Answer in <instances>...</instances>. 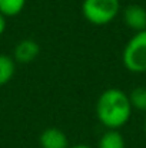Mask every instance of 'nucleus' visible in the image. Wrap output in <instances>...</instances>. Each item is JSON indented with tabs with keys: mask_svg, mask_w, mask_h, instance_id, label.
Masks as SVG:
<instances>
[{
	"mask_svg": "<svg viewBox=\"0 0 146 148\" xmlns=\"http://www.w3.org/2000/svg\"><path fill=\"white\" fill-rule=\"evenodd\" d=\"M83 17L93 26H105L120 13V0H83Z\"/></svg>",
	"mask_w": 146,
	"mask_h": 148,
	"instance_id": "obj_2",
	"label": "nucleus"
},
{
	"mask_svg": "<svg viewBox=\"0 0 146 148\" xmlns=\"http://www.w3.org/2000/svg\"><path fill=\"white\" fill-rule=\"evenodd\" d=\"M129 95L119 88L105 89L96 101L97 121L106 130H119L125 127L132 116Z\"/></svg>",
	"mask_w": 146,
	"mask_h": 148,
	"instance_id": "obj_1",
	"label": "nucleus"
},
{
	"mask_svg": "<svg viewBox=\"0 0 146 148\" xmlns=\"http://www.w3.org/2000/svg\"><path fill=\"white\" fill-rule=\"evenodd\" d=\"M143 131H145V135H146V116H145V121H143Z\"/></svg>",
	"mask_w": 146,
	"mask_h": 148,
	"instance_id": "obj_13",
	"label": "nucleus"
},
{
	"mask_svg": "<svg viewBox=\"0 0 146 148\" xmlns=\"http://www.w3.org/2000/svg\"><path fill=\"white\" fill-rule=\"evenodd\" d=\"M16 73V62L13 56L0 53V86L7 85Z\"/></svg>",
	"mask_w": 146,
	"mask_h": 148,
	"instance_id": "obj_8",
	"label": "nucleus"
},
{
	"mask_svg": "<svg viewBox=\"0 0 146 148\" xmlns=\"http://www.w3.org/2000/svg\"><path fill=\"white\" fill-rule=\"evenodd\" d=\"M70 148H93V147H90L88 144H76V145H72Z\"/></svg>",
	"mask_w": 146,
	"mask_h": 148,
	"instance_id": "obj_12",
	"label": "nucleus"
},
{
	"mask_svg": "<svg viewBox=\"0 0 146 148\" xmlns=\"http://www.w3.org/2000/svg\"><path fill=\"white\" fill-rule=\"evenodd\" d=\"M122 63L130 73H146V30L136 32L125 45Z\"/></svg>",
	"mask_w": 146,
	"mask_h": 148,
	"instance_id": "obj_3",
	"label": "nucleus"
},
{
	"mask_svg": "<svg viewBox=\"0 0 146 148\" xmlns=\"http://www.w3.org/2000/svg\"><path fill=\"white\" fill-rule=\"evenodd\" d=\"M97 148H126V143L119 130H106L99 138Z\"/></svg>",
	"mask_w": 146,
	"mask_h": 148,
	"instance_id": "obj_7",
	"label": "nucleus"
},
{
	"mask_svg": "<svg viewBox=\"0 0 146 148\" xmlns=\"http://www.w3.org/2000/svg\"><path fill=\"white\" fill-rule=\"evenodd\" d=\"M40 53V46L33 39H23L20 40L13 50V59L16 63H32L37 59Z\"/></svg>",
	"mask_w": 146,
	"mask_h": 148,
	"instance_id": "obj_5",
	"label": "nucleus"
},
{
	"mask_svg": "<svg viewBox=\"0 0 146 148\" xmlns=\"http://www.w3.org/2000/svg\"><path fill=\"white\" fill-rule=\"evenodd\" d=\"M122 19L123 23L136 32L146 30V9L141 4H129L122 10Z\"/></svg>",
	"mask_w": 146,
	"mask_h": 148,
	"instance_id": "obj_4",
	"label": "nucleus"
},
{
	"mask_svg": "<svg viewBox=\"0 0 146 148\" xmlns=\"http://www.w3.org/2000/svg\"><path fill=\"white\" fill-rule=\"evenodd\" d=\"M39 144L40 148H70L67 135L56 127H50L42 131Z\"/></svg>",
	"mask_w": 146,
	"mask_h": 148,
	"instance_id": "obj_6",
	"label": "nucleus"
},
{
	"mask_svg": "<svg viewBox=\"0 0 146 148\" xmlns=\"http://www.w3.org/2000/svg\"><path fill=\"white\" fill-rule=\"evenodd\" d=\"M128 95H129V101H130L132 109H138V111L146 112V88L145 86L133 88Z\"/></svg>",
	"mask_w": 146,
	"mask_h": 148,
	"instance_id": "obj_10",
	"label": "nucleus"
},
{
	"mask_svg": "<svg viewBox=\"0 0 146 148\" xmlns=\"http://www.w3.org/2000/svg\"><path fill=\"white\" fill-rule=\"evenodd\" d=\"M6 19L7 17H4L1 13H0V36L4 33V30H6Z\"/></svg>",
	"mask_w": 146,
	"mask_h": 148,
	"instance_id": "obj_11",
	"label": "nucleus"
},
{
	"mask_svg": "<svg viewBox=\"0 0 146 148\" xmlns=\"http://www.w3.org/2000/svg\"><path fill=\"white\" fill-rule=\"evenodd\" d=\"M26 6V0H0V13L4 17L19 16Z\"/></svg>",
	"mask_w": 146,
	"mask_h": 148,
	"instance_id": "obj_9",
	"label": "nucleus"
}]
</instances>
